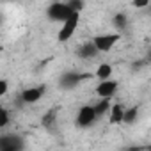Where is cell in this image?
<instances>
[{"instance_id": "11", "label": "cell", "mask_w": 151, "mask_h": 151, "mask_svg": "<svg viewBox=\"0 0 151 151\" xmlns=\"http://www.w3.org/2000/svg\"><path fill=\"white\" fill-rule=\"evenodd\" d=\"M94 77H96V78H100V80L110 78V77H112V66H110V64H107V62L100 64V66H98V69L94 71Z\"/></svg>"}, {"instance_id": "9", "label": "cell", "mask_w": 151, "mask_h": 151, "mask_svg": "<svg viewBox=\"0 0 151 151\" xmlns=\"http://www.w3.org/2000/svg\"><path fill=\"white\" fill-rule=\"evenodd\" d=\"M109 112H110L109 121H110L112 124H119V123H123V112H124V107H123V105H119V103L110 105Z\"/></svg>"}, {"instance_id": "3", "label": "cell", "mask_w": 151, "mask_h": 151, "mask_svg": "<svg viewBox=\"0 0 151 151\" xmlns=\"http://www.w3.org/2000/svg\"><path fill=\"white\" fill-rule=\"evenodd\" d=\"M71 13H73V11L68 7V4H60V2L52 4V6L48 7V11H46L48 18H52V20H55V22H60V23H62Z\"/></svg>"}, {"instance_id": "14", "label": "cell", "mask_w": 151, "mask_h": 151, "mask_svg": "<svg viewBox=\"0 0 151 151\" xmlns=\"http://www.w3.org/2000/svg\"><path fill=\"white\" fill-rule=\"evenodd\" d=\"M68 7L71 9V11H77V13H80L82 11V7H84V2L82 0H68Z\"/></svg>"}, {"instance_id": "18", "label": "cell", "mask_w": 151, "mask_h": 151, "mask_svg": "<svg viewBox=\"0 0 151 151\" xmlns=\"http://www.w3.org/2000/svg\"><path fill=\"white\" fill-rule=\"evenodd\" d=\"M53 119H55V112H48V116L43 119V124H50V121L53 123Z\"/></svg>"}, {"instance_id": "10", "label": "cell", "mask_w": 151, "mask_h": 151, "mask_svg": "<svg viewBox=\"0 0 151 151\" xmlns=\"http://www.w3.org/2000/svg\"><path fill=\"white\" fill-rule=\"evenodd\" d=\"M96 53H98V50H96V46H94L93 41L91 43H86L82 48H78V55L82 59H93V57H96Z\"/></svg>"}, {"instance_id": "15", "label": "cell", "mask_w": 151, "mask_h": 151, "mask_svg": "<svg viewBox=\"0 0 151 151\" xmlns=\"http://www.w3.org/2000/svg\"><path fill=\"white\" fill-rule=\"evenodd\" d=\"M7 123H9V114H7V110L4 107H0V130H2Z\"/></svg>"}, {"instance_id": "16", "label": "cell", "mask_w": 151, "mask_h": 151, "mask_svg": "<svg viewBox=\"0 0 151 151\" xmlns=\"http://www.w3.org/2000/svg\"><path fill=\"white\" fill-rule=\"evenodd\" d=\"M114 25H116L117 29H124V25H126V16H124V14H116Z\"/></svg>"}, {"instance_id": "8", "label": "cell", "mask_w": 151, "mask_h": 151, "mask_svg": "<svg viewBox=\"0 0 151 151\" xmlns=\"http://www.w3.org/2000/svg\"><path fill=\"white\" fill-rule=\"evenodd\" d=\"M22 146H23V142L16 135L0 137V151H16V149H22Z\"/></svg>"}, {"instance_id": "4", "label": "cell", "mask_w": 151, "mask_h": 151, "mask_svg": "<svg viewBox=\"0 0 151 151\" xmlns=\"http://www.w3.org/2000/svg\"><path fill=\"white\" fill-rule=\"evenodd\" d=\"M96 117H98V116H96V112H94V107L84 105V107H80V110H78V114H77V124H78L80 128H87V126H91V124L94 123Z\"/></svg>"}, {"instance_id": "12", "label": "cell", "mask_w": 151, "mask_h": 151, "mask_svg": "<svg viewBox=\"0 0 151 151\" xmlns=\"http://www.w3.org/2000/svg\"><path fill=\"white\" fill-rule=\"evenodd\" d=\"M110 105H112V103H110V98H101V101L94 105V112H96V116L105 114V112L110 109Z\"/></svg>"}, {"instance_id": "5", "label": "cell", "mask_w": 151, "mask_h": 151, "mask_svg": "<svg viewBox=\"0 0 151 151\" xmlns=\"http://www.w3.org/2000/svg\"><path fill=\"white\" fill-rule=\"evenodd\" d=\"M116 91H117V82H114L110 78H105L96 86V94L100 98H112L116 94Z\"/></svg>"}, {"instance_id": "2", "label": "cell", "mask_w": 151, "mask_h": 151, "mask_svg": "<svg viewBox=\"0 0 151 151\" xmlns=\"http://www.w3.org/2000/svg\"><path fill=\"white\" fill-rule=\"evenodd\" d=\"M119 39H121L119 34H103V36H96L93 39V43H94V46H96L98 52H109V50L114 48V45Z\"/></svg>"}, {"instance_id": "19", "label": "cell", "mask_w": 151, "mask_h": 151, "mask_svg": "<svg viewBox=\"0 0 151 151\" xmlns=\"http://www.w3.org/2000/svg\"><path fill=\"white\" fill-rule=\"evenodd\" d=\"M149 4V0H133V6L135 7H146Z\"/></svg>"}, {"instance_id": "7", "label": "cell", "mask_w": 151, "mask_h": 151, "mask_svg": "<svg viewBox=\"0 0 151 151\" xmlns=\"http://www.w3.org/2000/svg\"><path fill=\"white\" fill-rule=\"evenodd\" d=\"M82 78H84V75L75 73V71H69V73H66V75H62V77H60L59 86L62 89H73V87H77L82 82Z\"/></svg>"}, {"instance_id": "13", "label": "cell", "mask_w": 151, "mask_h": 151, "mask_svg": "<svg viewBox=\"0 0 151 151\" xmlns=\"http://www.w3.org/2000/svg\"><path fill=\"white\" fill-rule=\"evenodd\" d=\"M135 117H137V107H133V109H124V112H123V123H126V124H130V123H133L135 121Z\"/></svg>"}, {"instance_id": "6", "label": "cell", "mask_w": 151, "mask_h": 151, "mask_svg": "<svg viewBox=\"0 0 151 151\" xmlns=\"http://www.w3.org/2000/svg\"><path fill=\"white\" fill-rule=\"evenodd\" d=\"M45 91H46V87L45 86H36V87H29V89H25L23 93H22V101L23 103H36V101H39L41 98H43V94H45Z\"/></svg>"}, {"instance_id": "1", "label": "cell", "mask_w": 151, "mask_h": 151, "mask_svg": "<svg viewBox=\"0 0 151 151\" xmlns=\"http://www.w3.org/2000/svg\"><path fill=\"white\" fill-rule=\"evenodd\" d=\"M78 22H80V13L73 11V13L62 22V27H60V30H59L57 39H59L60 43H66L68 39H71V36L75 34V30H77V27H78Z\"/></svg>"}, {"instance_id": "17", "label": "cell", "mask_w": 151, "mask_h": 151, "mask_svg": "<svg viewBox=\"0 0 151 151\" xmlns=\"http://www.w3.org/2000/svg\"><path fill=\"white\" fill-rule=\"evenodd\" d=\"M7 89H9L7 82H6V80H0V98H2V96L7 93Z\"/></svg>"}]
</instances>
